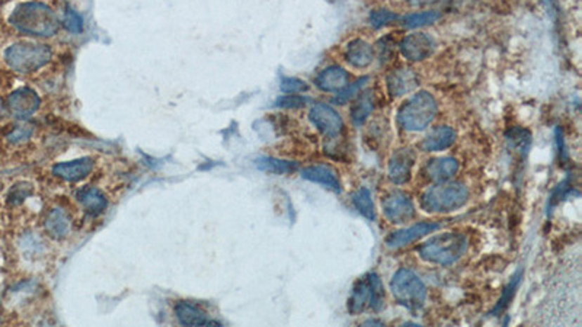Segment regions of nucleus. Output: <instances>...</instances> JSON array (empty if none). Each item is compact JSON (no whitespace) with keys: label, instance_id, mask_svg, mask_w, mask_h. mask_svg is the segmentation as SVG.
<instances>
[{"label":"nucleus","instance_id":"30","mask_svg":"<svg viewBox=\"0 0 582 327\" xmlns=\"http://www.w3.org/2000/svg\"><path fill=\"white\" fill-rule=\"evenodd\" d=\"M370 80V76H364L358 80H356L354 84L347 85L344 89H341L338 92V95L332 99V104L334 105H345L351 99H354L360 92H363V89L367 86Z\"/></svg>","mask_w":582,"mask_h":327},{"label":"nucleus","instance_id":"17","mask_svg":"<svg viewBox=\"0 0 582 327\" xmlns=\"http://www.w3.org/2000/svg\"><path fill=\"white\" fill-rule=\"evenodd\" d=\"M46 232L56 240L66 239L73 229V220L63 208H53L44 220Z\"/></svg>","mask_w":582,"mask_h":327},{"label":"nucleus","instance_id":"20","mask_svg":"<svg viewBox=\"0 0 582 327\" xmlns=\"http://www.w3.org/2000/svg\"><path fill=\"white\" fill-rule=\"evenodd\" d=\"M175 316L182 326H221L220 321L210 320L207 314L195 304L191 302H176L175 305Z\"/></svg>","mask_w":582,"mask_h":327},{"label":"nucleus","instance_id":"36","mask_svg":"<svg viewBox=\"0 0 582 327\" xmlns=\"http://www.w3.org/2000/svg\"><path fill=\"white\" fill-rule=\"evenodd\" d=\"M31 195V187L27 185V183H20V185H16L11 194H9V202L13 203V206H18L22 201H25L27 196Z\"/></svg>","mask_w":582,"mask_h":327},{"label":"nucleus","instance_id":"1","mask_svg":"<svg viewBox=\"0 0 582 327\" xmlns=\"http://www.w3.org/2000/svg\"><path fill=\"white\" fill-rule=\"evenodd\" d=\"M9 22L22 34L53 36L58 31V19L47 5L41 2L20 4L12 12Z\"/></svg>","mask_w":582,"mask_h":327},{"label":"nucleus","instance_id":"3","mask_svg":"<svg viewBox=\"0 0 582 327\" xmlns=\"http://www.w3.org/2000/svg\"><path fill=\"white\" fill-rule=\"evenodd\" d=\"M469 199V191L459 182H440L428 188L422 198L421 207L427 213H451L462 208Z\"/></svg>","mask_w":582,"mask_h":327},{"label":"nucleus","instance_id":"14","mask_svg":"<svg viewBox=\"0 0 582 327\" xmlns=\"http://www.w3.org/2000/svg\"><path fill=\"white\" fill-rule=\"evenodd\" d=\"M420 86L418 74L409 67L394 69L387 76V92L392 98H399L413 92Z\"/></svg>","mask_w":582,"mask_h":327},{"label":"nucleus","instance_id":"18","mask_svg":"<svg viewBox=\"0 0 582 327\" xmlns=\"http://www.w3.org/2000/svg\"><path fill=\"white\" fill-rule=\"evenodd\" d=\"M345 60L348 65L356 69L368 67L374 60L373 46L361 38L349 41L345 48Z\"/></svg>","mask_w":582,"mask_h":327},{"label":"nucleus","instance_id":"24","mask_svg":"<svg viewBox=\"0 0 582 327\" xmlns=\"http://www.w3.org/2000/svg\"><path fill=\"white\" fill-rule=\"evenodd\" d=\"M299 163L297 161H290L283 160L277 157H259L257 160V168L266 173H274V175H291L299 171Z\"/></svg>","mask_w":582,"mask_h":327},{"label":"nucleus","instance_id":"6","mask_svg":"<svg viewBox=\"0 0 582 327\" xmlns=\"http://www.w3.org/2000/svg\"><path fill=\"white\" fill-rule=\"evenodd\" d=\"M390 291L394 300L410 312L422 309L427 300L425 283L417 274L406 268L394 272L390 281Z\"/></svg>","mask_w":582,"mask_h":327},{"label":"nucleus","instance_id":"31","mask_svg":"<svg viewBox=\"0 0 582 327\" xmlns=\"http://www.w3.org/2000/svg\"><path fill=\"white\" fill-rule=\"evenodd\" d=\"M309 102H310V99L306 98V96H302V95H297V93H285V95L280 96L276 100V107L296 109V108L306 107Z\"/></svg>","mask_w":582,"mask_h":327},{"label":"nucleus","instance_id":"2","mask_svg":"<svg viewBox=\"0 0 582 327\" xmlns=\"http://www.w3.org/2000/svg\"><path fill=\"white\" fill-rule=\"evenodd\" d=\"M467 251V239L462 233H443L439 236L431 237L428 241L421 244L418 253L421 259L429 263L441 265V267H448V265L455 263Z\"/></svg>","mask_w":582,"mask_h":327},{"label":"nucleus","instance_id":"33","mask_svg":"<svg viewBox=\"0 0 582 327\" xmlns=\"http://www.w3.org/2000/svg\"><path fill=\"white\" fill-rule=\"evenodd\" d=\"M280 89L283 93H304L309 91V85L302 79L296 77H284L281 80Z\"/></svg>","mask_w":582,"mask_h":327},{"label":"nucleus","instance_id":"4","mask_svg":"<svg viewBox=\"0 0 582 327\" xmlns=\"http://www.w3.org/2000/svg\"><path fill=\"white\" fill-rule=\"evenodd\" d=\"M439 105L435 98L422 91L409 98L398 111V122L405 131H422L434 121Z\"/></svg>","mask_w":582,"mask_h":327},{"label":"nucleus","instance_id":"27","mask_svg":"<svg viewBox=\"0 0 582 327\" xmlns=\"http://www.w3.org/2000/svg\"><path fill=\"white\" fill-rule=\"evenodd\" d=\"M505 137L511 150L519 153L522 156H526L529 153L531 146V134L529 130L522 127H514L510 128Z\"/></svg>","mask_w":582,"mask_h":327},{"label":"nucleus","instance_id":"25","mask_svg":"<svg viewBox=\"0 0 582 327\" xmlns=\"http://www.w3.org/2000/svg\"><path fill=\"white\" fill-rule=\"evenodd\" d=\"M373 111H374L373 93L370 91H363V93L360 92V98L357 99L356 104L352 105L351 119L357 127H361L364 122L368 119V116L371 115Z\"/></svg>","mask_w":582,"mask_h":327},{"label":"nucleus","instance_id":"28","mask_svg":"<svg viewBox=\"0 0 582 327\" xmlns=\"http://www.w3.org/2000/svg\"><path fill=\"white\" fill-rule=\"evenodd\" d=\"M522 279H523V269H518L514 274V276L511 278V281L508 282L507 287L504 288L501 298L498 300L496 305H495L493 310H492V316L501 314L504 310L508 309V305L512 302V298H514V295H515V293L518 290V285H519V282H522Z\"/></svg>","mask_w":582,"mask_h":327},{"label":"nucleus","instance_id":"9","mask_svg":"<svg viewBox=\"0 0 582 327\" xmlns=\"http://www.w3.org/2000/svg\"><path fill=\"white\" fill-rule=\"evenodd\" d=\"M309 119L326 138H335L342 133L344 121L341 115L326 104H315L309 112Z\"/></svg>","mask_w":582,"mask_h":327},{"label":"nucleus","instance_id":"32","mask_svg":"<svg viewBox=\"0 0 582 327\" xmlns=\"http://www.w3.org/2000/svg\"><path fill=\"white\" fill-rule=\"evenodd\" d=\"M399 16L387 9H379V11H373L370 13V24L373 28H383L386 25H389L390 22H394V20H398Z\"/></svg>","mask_w":582,"mask_h":327},{"label":"nucleus","instance_id":"19","mask_svg":"<svg viewBox=\"0 0 582 327\" xmlns=\"http://www.w3.org/2000/svg\"><path fill=\"white\" fill-rule=\"evenodd\" d=\"M76 199L80 206L85 208V211L92 217L101 215L108 207L107 195L95 187L80 188L76 192Z\"/></svg>","mask_w":582,"mask_h":327},{"label":"nucleus","instance_id":"26","mask_svg":"<svg viewBox=\"0 0 582 327\" xmlns=\"http://www.w3.org/2000/svg\"><path fill=\"white\" fill-rule=\"evenodd\" d=\"M352 203H354L356 210L367 220L374 221L377 217L376 214V206H374V201L371 198V192L367 188L357 189L351 196Z\"/></svg>","mask_w":582,"mask_h":327},{"label":"nucleus","instance_id":"38","mask_svg":"<svg viewBox=\"0 0 582 327\" xmlns=\"http://www.w3.org/2000/svg\"><path fill=\"white\" fill-rule=\"evenodd\" d=\"M368 324H376V326H383V321H380V320H367V321L364 323V326H368Z\"/></svg>","mask_w":582,"mask_h":327},{"label":"nucleus","instance_id":"29","mask_svg":"<svg viewBox=\"0 0 582 327\" xmlns=\"http://www.w3.org/2000/svg\"><path fill=\"white\" fill-rule=\"evenodd\" d=\"M441 18V13L436 11H427V12H418V13H410L402 18V24L405 28L409 29H417L422 27H428L435 24L436 20Z\"/></svg>","mask_w":582,"mask_h":327},{"label":"nucleus","instance_id":"21","mask_svg":"<svg viewBox=\"0 0 582 327\" xmlns=\"http://www.w3.org/2000/svg\"><path fill=\"white\" fill-rule=\"evenodd\" d=\"M459 172V161L453 157H436L427 163L424 173L432 182H447Z\"/></svg>","mask_w":582,"mask_h":327},{"label":"nucleus","instance_id":"16","mask_svg":"<svg viewBox=\"0 0 582 327\" xmlns=\"http://www.w3.org/2000/svg\"><path fill=\"white\" fill-rule=\"evenodd\" d=\"M302 178L309 182L319 183V185H322L323 188L335 194H341L342 191L338 173L330 166H323V165L309 166L302 171Z\"/></svg>","mask_w":582,"mask_h":327},{"label":"nucleus","instance_id":"12","mask_svg":"<svg viewBox=\"0 0 582 327\" xmlns=\"http://www.w3.org/2000/svg\"><path fill=\"white\" fill-rule=\"evenodd\" d=\"M41 105L38 93L30 88H20L9 95L8 108L11 114L19 119H27L34 115Z\"/></svg>","mask_w":582,"mask_h":327},{"label":"nucleus","instance_id":"34","mask_svg":"<svg viewBox=\"0 0 582 327\" xmlns=\"http://www.w3.org/2000/svg\"><path fill=\"white\" fill-rule=\"evenodd\" d=\"M65 27L67 28V31L73 34H80L83 31L82 16L69 6L66 8V13H65Z\"/></svg>","mask_w":582,"mask_h":327},{"label":"nucleus","instance_id":"5","mask_svg":"<svg viewBox=\"0 0 582 327\" xmlns=\"http://www.w3.org/2000/svg\"><path fill=\"white\" fill-rule=\"evenodd\" d=\"M384 287L380 276L377 274L370 272L366 276L360 278L354 283V287H352L347 304L348 313L357 316L367 307L374 312H380L384 305Z\"/></svg>","mask_w":582,"mask_h":327},{"label":"nucleus","instance_id":"23","mask_svg":"<svg viewBox=\"0 0 582 327\" xmlns=\"http://www.w3.org/2000/svg\"><path fill=\"white\" fill-rule=\"evenodd\" d=\"M455 141V133L450 127L434 128L422 141L424 152H441L451 147Z\"/></svg>","mask_w":582,"mask_h":327},{"label":"nucleus","instance_id":"10","mask_svg":"<svg viewBox=\"0 0 582 327\" xmlns=\"http://www.w3.org/2000/svg\"><path fill=\"white\" fill-rule=\"evenodd\" d=\"M417 163V153L410 147H402L394 150L390 160L387 175L394 185H405L412 178V171Z\"/></svg>","mask_w":582,"mask_h":327},{"label":"nucleus","instance_id":"37","mask_svg":"<svg viewBox=\"0 0 582 327\" xmlns=\"http://www.w3.org/2000/svg\"><path fill=\"white\" fill-rule=\"evenodd\" d=\"M412 6H424V5H439V4H448L454 0H408Z\"/></svg>","mask_w":582,"mask_h":327},{"label":"nucleus","instance_id":"7","mask_svg":"<svg viewBox=\"0 0 582 327\" xmlns=\"http://www.w3.org/2000/svg\"><path fill=\"white\" fill-rule=\"evenodd\" d=\"M53 58V50L46 44L18 43L5 53L8 66L18 73H32L46 67Z\"/></svg>","mask_w":582,"mask_h":327},{"label":"nucleus","instance_id":"11","mask_svg":"<svg viewBox=\"0 0 582 327\" xmlns=\"http://www.w3.org/2000/svg\"><path fill=\"white\" fill-rule=\"evenodd\" d=\"M441 226L439 222H418V224H413L410 227L402 229V230H396L393 232L387 239H386V244L387 248L390 249H401L408 246V244L417 241L425 236H428L429 233H434L439 230Z\"/></svg>","mask_w":582,"mask_h":327},{"label":"nucleus","instance_id":"13","mask_svg":"<svg viewBox=\"0 0 582 327\" xmlns=\"http://www.w3.org/2000/svg\"><path fill=\"white\" fill-rule=\"evenodd\" d=\"M399 48L406 60L422 61L434 53L435 43L425 32H413L402 39Z\"/></svg>","mask_w":582,"mask_h":327},{"label":"nucleus","instance_id":"35","mask_svg":"<svg viewBox=\"0 0 582 327\" xmlns=\"http://www.w3.org/2000/svg\"><path fill=\"white\" fill-rule=\"evenodd\" d=\"M32 135V128L28 126H19L15 127L9 134H8V140L11 142H15V145H19V142H24L27 140H30Z\"/></svg>","mask_w":582,"mask_h":327},{"label":"nucleus","instance_id":"8","mask_svg":"<svg viewBox=\"0 0 582 327\" xmlns=\"http://www.w3.org/2000/svg\"><path fill=\"white\" fill-rule=\"evenodd\" d=\"M384 217L393 224H403L415 217V206L412 198L402 192L393 191L382 201Z\"/></svg>","mask_w":582,"mask_h":327},{"label":"nucleus","instance_id":"15","mask_svg":"<svg viewBox=\"0 0 582 327\" xmlns=\"http://www.w3.org/2000/svg\"><path fill=\"white\" fill-rule=\"evenodd\" d=\"M93 159L91 157H80L72 161H61L53 168V173L57 178H61L67 182H79L82 179L88 178L93 171Z\"/></svg>","mask_w":582,"mask_h":327},{"label":"nucleus","instance_id":"22","mask_svg":"<svg viewBox=\"0 0 582 327\" xmlns=\"http://www.w3.org/2000/svg\"><path fill=\"white\" fill-rule=\"evenodd\" d=\"M349 74L340 66L323 69L315 79L316 86L323 92H340L348 85Z\"/></svg>","mask_w":582,"mask_h":327}]
</instances>
